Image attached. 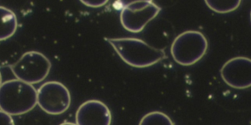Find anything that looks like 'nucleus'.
Listing matches in <instances>:
<instances>
[{
	"label": "nucleus",
	"instance_id": "obj_1",
	"mask_svg": "<svg viewBox=\"0 0 251 125\" xmlns=\"http://www.w3.org/2000/svg\"><path fill=\"white\" fill-rule=\"evenodd\" d=\"M107 40L119 57L126 64L133 68H149L165 60L163 48L149 45L137 38H111Z\"/></svg>",
	"mask_w": 251,
	"mask_h": 125
},
{
	"label": "nucleus",
	"instance_id": "obj_8",
	"mask_svg": "<svg viewBox=\"0 0 251 125\" xmlns=\"http://www.w3.org/2000/svg\"><path fill=\"white\" fill-rule=\"evenodd\" d=\"M112 120L111 110L105 103L97 100L82 103L75 113L77 125H110Z\"/></svg>",
	"mask_w": 251,
	"mask_h": 125
},
{
	"label": "nucleus",
	"instance_id": "obj_6",
	"mask_svg": "<svg viewBox=\"0 0 251 125\" xmlns=\"http://www.w3.org/2000/svg\"><path fill=\"white\" fill-rule=\"evenodd\" d=\"M38 105L50 115H60L68 110L72 95L68 88L59 81L44 83L37 89Z\"/></svg>",
	"mask_w": 251,
	"mask_h": 125
},
{
	"label": "nucleus",
	"instance_id": "obj_2",
	"mask_svg": "<svg viewBox=\"0 0 251 125\" xmlns=\"http://www.w3.org/2000/svg\"><path fill=\"white\" fill-rule=\"evenodd\" d=\"M37 89L21 80H8L0 86V108L12 116L27 114L37 105Z\"/></svg>",
	"mask_w": 251,
	"mask_h": 125
},
{
	"label": "nucleus",
	"instance_id": "obj_9",
	"mask_svg": "<svg viewBox=\"0 0 251 125\" xmlns=\"http://www.w3.org/2000/svg\"><path fill=\"white\" fill-rule=\"evenodd\" d=\"M18 29L17 16L11 9L3 6L0 7V40H9L14 36Z\"/></svg>",
	"mask_w": 251,
	"mask_h": 125
},
{
	"label": "nucleus",
	"instance_id": "obj_11",
	"mask_svg": "<svg viewBox=\"0 0 251 125\" xmlns=\"http://www.w3.org/2000/svg\"><path fill=\"white\" fill-rule=\"evenodd\" d=\"M139 125H174L175 123L167 114L159 111H152L142 118Z\"/></svg>",
	"mask_w": 251,
	"mask_h": 125
},
{
	"label": "nucleus",
	"instance_id": "obj_4",
	"mask_svg": "<svg viewBox=\"0 0 251 125\" xmlns=\"http://www.w3.org/2000/svg\"><path fill=\"white\" fill-rule=\"evenodd\" d=\"M9 67L18 80L36 84L46 80L52 64L45 54L33 50L25 53L17 62Z\"/></svg>",
	"mask_w": 251,
	"mask_h": 125
},
{
	"label": "nucleus",
	"instance_id": "obj_7",
	"mask_svg": "<svg viewBox=\"0 0 251 125\" xmlns=\"http://www.w3.org/2000/svg\"><path fill=\"white\" fill-rule=\"evenodd\" d=\"M220 75L227 85L235 89L251 86V60L245 56L232 58L222 66Z\"/></svg>",
	"mask_w": 251,
	"mask_h": 125
},
{
	"label": "nucleus",
	"instance_id": "obj_5",
	"mask_svg": "<svg viewBox=\"0 0 251 125\" xmlns=\"http://www.w3.org/2000/svg\"><path fill=\"white\" fill-rule=\"evenodd\" d=\"M161 10L159 6L151 0L131 1L122 9L121 23L126 31L137 34L143 31Z\"/></svg>",
	"mask_w": 251,
	"mask_h": 125
},
{
	"label": "nucleus",
	"instance_id": "obj_10",
	"mask_svg": "<svg viewBox=\"0 0 251 125\" xmlns=\"http://www.w3.org/2000/svg\"><path fill=\"white\" fill-rule=\"evenodd\" d=\"M208 9L218 14H228L236 10L242 3L241 0H205Z\"/></svg>",
	"mask_w": 251,
	"mask_h": 125
},
{
	"label": "nucleus",
	"instance_id": "obj_13",
	"mask_svg": "<svg viewBox=\"0 0 251 125\" xmlns=\"http://www.w3.org/2000/svg\"><path fill=\"white\" fill-rule=\"evenodd\" d=\"M0 114H1V121H0L1 125H15L11 114H8L3 110L0 111Z\"/></svg>",
	"mask_w": 251,
	"mask_h": 125
},
{
	"label": "nucleus",
	"instance_id": "obj_12",
	"mask_svg": "<svg viewBox=\"0 0 251 125\" xmlns=\"http://www.w3.org/2000/svg\"><path fill=\"white\" fill-rule=\"evenodd\" d=\"M80 2L91 8H100L108 3V0H80Z\"/></svg>",
	"mask_w": 251,
	"mask_h": 125
},
{
	"label": "nucleus",
	"instance_id": "obj_3",
	"mask_svg": "<svg viewBox=\"0 0 251 125\" xmlns=\"http://www.w3.org/2000/svg\"><path fill=\"white\" fill-rule=\"evenodd\" d=\"M208 48V40L203 33L198 30H187L174 39L170 52L177 64L191 66L203 59Z\"/></svg>",
	"mask_w": 251,
	"mask_h": 125
}]
</instances>
